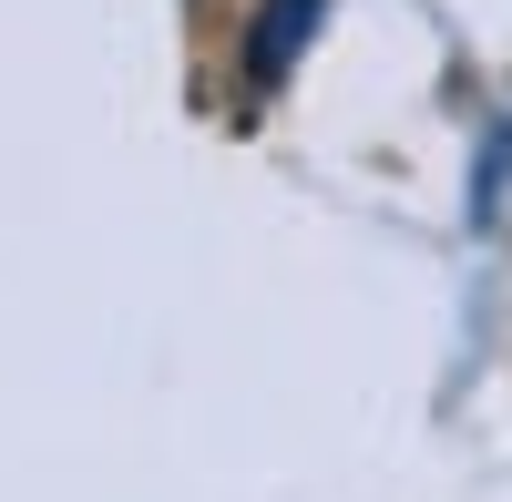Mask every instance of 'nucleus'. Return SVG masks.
Instances as JSON below:
<instances>
[{"label":"nucleus","mask_w":512,"mask_h":502,"mask_svg":"<svg viewBox=\"0 0 512 502\" xmlns=\"http://www.w3.org/2000/svg\"><path fill=\"white\" fill-rule=\"evenodd\" d=\"M318 11H328V0H277V11L256 21V31H246V62H256V72L277 82V72H287V52H297L308 31H318Z\"/></svg>","instance_id":"f257e3e1"}]
</instances>
